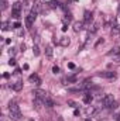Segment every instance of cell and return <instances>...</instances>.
<instances>
[{"mask_svg": "<svg viewBox=\"0 0 120 121\" xmlns=\"http://www.w3.org/2000/svg\"><path fill=\"white\" fill-rule=\"evenodd\" d=\"M52 54H54L52 47H47V48H45V55H47L48 58H51V56H52Z\"/></svg>", "mask_w": 120, "mask_h": 121, "instance_id": "16", "label": "cell"}, {"mask_svg": "<svg viewBox=\"0 0 120 121\" xmlns=\"http://www.w3.org/2000/svg\"><path fill=\"white\" fill-rule=\"evenodd\" d=\"M41 103H42V104H44L45 107H52V106H54V100H52V99H51L50 96H48L47 99H44V100H42Z\"/></svg>", "mask_w": 120, "mask_h": 121, "instance_id": "9", "label": "cell"}, {"mask_svg": "<svg viewBox=\"0 0 120 121\" xmlns=\"http://www.w3.org/2000/svg\"><path fill=\"white\" fill-rule=\"evenodd\" d=\"M61 30H62V31H66V30H68V27H66V24H64V26H62V28H61Z\"/></svg>", "mask_w": 120, "mask_h": 121, "instance_id": "31", "label": "cell"}, {"mask_svg": "<svg viewBox=\"0 0 120 121\" xmlns=\"http://www.w3.org/2000/svg\"><path fill=\"white\" fill-rule=\"evenodd\" d=\"M28 80H30V82L32 83V85H37V86H38V85L41 83V79H40V76H38L37 73H34V75H31L30 78H28Z\"/></svg>", "mask_w": 120, "mask_h": 121, "instance_id": "7", "label": "cell"}, {"mask_svg": "<svg viewBox=\"0 0 120 121\" xmlns=\"http://www.w3.org/2000/svg\"><path fill=\"white\" fill-rule=\"evenodd\" d=\"M93 100V97H92V94L90 93H85V96H83V101L86 103V104H89L90 101Z\"/></svg>", "mask_w": 120, "mask_h": 121, "instance_id": "14", "label": "cell"}, {"mask_svg": "<svg viewBox=\"0 0 120 121\" xmlns=\"http://www.w3.org/2000/svg\"><path fill=\"white\" fill-rule=\"evenodd\" d=\"M1 30L3 31L9 30V23H7V21H3V23H1Z\"/></svg>", "mask_w": 120, "mask_h": 121, "instance_id": "21", "label": "cell"}, {"mask_svg": "<svg viewBox=\"0 0 120 121\" xmlns=\"http://www.w3.org/2000/svg\"><path fill=\"white\" fill-rule=\"evenodd\" d=\"M117 107H119V103H117V101H113V104H112L109 108H110V110H116Z\"/></svg>", "mask_w": 120, "mask_h": 121, "instance_id": "23", "label": "cell"}, {"mask_svg": "<svg viewBox=\"0 0 120 121\" xmlns=\"http://www.w3.org/2000/svg\"><path fill=\"white\" fill-rule=\"evenodd\" d=\"M107 55L109 56H117V55H120V47H115L113 49H110L107 52Z\"/></svg>", "mask_w": 120, "mask_h": 121, "instance_id": "10", "label": "cell"}, {"mask_svg": "<svg viewBox=\"0 0 120 121\" xmlns=\"http://www.w3.org/2000/svg\"><path fill=\"white\" fill-rule=\"evenodd\" d=\"M17 35H24V31L21 30V28H18L17 30Z\"/></svg>", "mask_w": 120, "mask_h": 121, "instance_id": "27", "label": "cell"}, {"mask_svg": "<svg viewBox=\"0 0 120 121\" xmlns=\"http://www.w3.org/2000/svg\"><path fill=\"white\" fill-rule=\"evenodd\" d=\"M116 120H117V121H120V114H117V116H116Z\"/></svg>", "mask_w": 120, "mask_h": 121, "instance_id": "33", "label": "cell"}, {"mask_svg": "<svg viewBox=\"0 0 120 121\" xmlns=\"http://www.w3.org/2000/svg\"><path fill=\"white\" fill-rule=\"evenodd\" d=\"M21 9H23V6H21V3L20 1H16L14 4H13V17L14 18H18L20 16H21Z\"/></svg>", "mask_w": 120, "mask_h": 121, "instance_id": "2", "label": "cell"}, {"mask_svg": "<svg viewBox=\"0 0 120 121\" xmlns=\"http://www.w3.org/2000/svg\"><path fill=\"white\" fill-rule=\"evenodd\" d=\"M92 20H93V14H92V11H85V17H83V21H85L86 24H89Z\"/></svg>", "mask_w": 120, "mask_h": 121, "instance_id": "11", "label": "cell"}, {"mask_svg": "<svg viewBox=\"0 0 120 121\" xmlns=\"http://www.w3.org/2000/svg\"><path fill=\"white\" fill-rule=\"evenodd\" d=\"M13 28H14V30H18V28H21V24L17 21V23H14V24H13Z\"/></svg>", "mask_w": 120, "mask_h": 121, "instance_id": "24", "label": "cell"}, {"mask_svg": "<svg viewBox=\"0 0 120 121\" xmlns=\"http://www.w3.org/2000/svg\"><path fill=\"white\" fill-rule=\"evenodd\" d=\"M113 101H115L113 96H112V94H106V96H103V99H102V106H103V107H110V106L113 104Z\"/></svg>", "mask_w": 120, "mask_h": 121, "instance_id": "4", "label": "cell"}, {"mask_svg": "<svg viewBox=\"0 0 120 121\" xmlns=\"http://www.w3.org/2000/svg\"><path fill=\"white\" fill-rule=\"evenodd\" d=\"M112 34H113V35L120 34V24H115V26H113V28H112Z\"/></svg>", "mask_w": 120, "mask_h": 121, "instance_id": "15", "label": "cell"}, {"mask_svg": "<svg viewBox=\"0 0 120 121\" xmlns=\"http://www.w3.org/2000/svg\"><path fill=\"white\" fill-rule=\"evenodd\" d=\"M32 52H34V55H35V56H38V55H40V49H38V47H37V45H34Z\"/></svg>", "mask_w": 120, "mask_h": 121, "instance_id": "22", "label": "cell"}, {"mask_svg": "<svg viewBox=\"0 0 120 121\" xmlns=\"http://www.w3.org/2000/svg\"><path fill=\"white\" fill-rule=\"evenodd\" d=\"M74 114H75V116H79V110H78V108H76V110H75V111H74Z\"/></svg>", "mask_w": 120, "mask_h": 121, "instance_id": "32", "label": "cell"}, {"mask_svg": "<svg viewBox=\"0 0 120 121\" xmlns=\"http://www.w3.org/2000/svg\"><path fill=\"white\" fill-rule=\"evenodd\" d=\"M68 80H69V82H76V78L72 76V78H68Z\"/></svg>", "mask_w": 120, "mask_h": 121, "instance_id": "29", "label": "cell"}, {"mask_svg": "<svg viewBox=\"0 0 120 121\" xmlns=\"http://www.w3.org/2000/svg\"><path fill=\"white\" fill-rule=\"evenodd\" d=\"M9 111H10V120L13 121H18L21 118V111H20V107L17 106V103H14V101H10V104H9Z\"/></svg>", "mask_w": 120, "mask_h": 121, "instance_id": "1", "label": "cell"}, {"mask_svg": "<svg viewBox=\"0 0 120 121\" xmlns=\"http://www.w3.org/2000/svg\"><path fill=\"white\" fill-rule=\"evenodd\" d=\"M9 65H10V66H14V65H16V59H14V58H11V59L9 60Z\"/></svg>", "mask_w": 120, "mask_h": 121, "instance_id": "25", "label": "cell"}, {"mask_svg": "<svg viewBox=\"0 0 120 121\" xmlns=\"http://www.w3.org/2000/svg\"><path fill=\"white\" fill-rule=\"evenodd\" d=\"M69 42H71V41H69L68 37H62V38L60 39V45H62V47H68Z\"/></svg>", "mask_w": 120, "mask_h": 121, "instance_id": "13", "label": "cell"}, {"mask_svg": "<svg viewBox=\"0 0 120 121\" xmlns=\"http://www.w3.org/2000/svg\"><path fill=\"white\" fill-rule=\"evenodd\" d=\"M71 20H72V16H71L69 13H68V14H65V17H64V23H65V24H66V23L69 24V23H71Z\"/></svg>", "mask_w": 120, "mask_h": 121, "instance_id": "17", "label": "cell"}, {"mask_svg": "<svg viewBox=\"0 0 120 121\" xmlns=\"http://www.w3.org/2000/svg\"><path fill=\"white\" fill-rule=\"evenodd\" d=\"M68 68H69V69H75V65H74L72 62H69V63H68Z\"/></svg>", "mask_w": 120, "mask_h": 121, "instance_id": "28", "label": "cell"}, {"mask_svg": "<svg viewBox=\"0 0 120 121\" xmlns=\"http://www.w3.org/2000/svg\"><path fill=\"white\" fill-rule=\"evenodd\" d=\"M102 42H103V38H100V39H99V41L95 44V47H97V45H99V44H102Z\"/></svg>", "mask_w": 120, "mask_h": 121, "instance_id": "30", "label": "cell"}, {"mask_svg": "<svg viewBox=\"0 0 120 121\" xmlns=\"http://www.w3.org/2000/svg\"><path fill=\"white\" fill-rule=\"evenodd\" d=\"M34 94H35V99H38V100H44V99H47L48 97V93L45 90H41V89H37V90H34Z\"/></svg>", "mask_w": 120, "mask_h": 121, "instance_id": "5", "label": "cell"}, {"mask_svg": "<svg viewBox=\"0 0 120 121\" xmlns=\"http://www.w3.org/2000/svg\"><path fill=\"white\" fill-rule=\"evenodd\" d=\"M97 30H99V23H95L92 26V28H89V32H96Z\"/></svg>", "mask_w": 120, "mask_h": 121, "instance_id": "18", "label": "cell"}, {"mask_svg": "<svg viewBox=\"0 0 120 121\" xmlns=\"http://www.w3.org/2000/svg\"><path fill=\"white\" fill-rule=\"evenodd\" d=\"M52 72H54V73L57 75V73L60 72V68H58V66H54V68H52Z\"/></svg>", "mask_w": 120, "mask_h": 121, "instance_id": "26", "label": "cell"}, {"mask_svg": "<svg viewBox=\"0 0 120 121\" xmlns=\"http://www.w3.org/2000/svg\"><path fill=\"white\" fill-rule=\"evenodd\" d=\"M82 28H83V23H81V21H76V23L74 24V31H75V32H79Z\"/></svg>", "mask_w": 120, "mask_h": 121, "instance_id": "12", "label": "cell"}, {"mask_svg": "<svg viewBox=\"0 0 120 121\" xmlns=\"http://www.w3.org/2000/svg\"><path fill=\"white\" fill-rule=\"evenodd\" d=\"M0 4H1V6H0V9H1V10H6L9 3H7V0H0Z\"/></svg>", "mask_w": 120, "mask_h": 121, "instance_id": "19", "label": "cell"}, {"mask_svg": "<svg viewBox=\"0 0 120 121\" xmlns=\"http://www.w3.org/2000/svg\"><path fill=\"white\" fill-rule=\"evenodd\" d=\"M13 90H16V91H20L21 89H23V82L21 80H18V82H16V83H13L11 86H10Z\"/></svg>", "mask_w": 120, "mask_h": 121, "instance_id": "8", "label": "cell"}, {"mask_svg": "<svg viewBox=\"0 0 120 121\" xmlns=\"http://www.w3.org/2000/svg\"><path fill=\"white\" fill-rule=\"evenodd\" d=\"M86 121H92V120H90V118H86Z\"/></svg>", "mask_w": 120, "mask_h": 121, "instance_id": "34", "label": "cell"}, {"mask_svg": "<svg viewBox=\"0 0 120 121\" xmlns=\"http://www.w3.org/2000/svg\"><path fill=\"white\" fill-rule=\"evenodd\" d=\"M37 14H38V13H37L35 10H31L30 11V14L26 17V26H27V27H31V26H32V23H34L35 18H37Z\"/></svg>", "mask_w": 120, "mask_h": 121, "instance_id": "3", "label": "cell"}, {"mask_svg": "<svg viewBox=\"0 0 120 121\" xmlns=\"http://www.w3.org/2000/svg\"><path fill=\"white\" fill-rule=\"evenodd\" d=\"M97 76H102V78H106V79H115V78H116V72L107 70V72H102V73H97Z\"/></svg>", "mask_w": 120, "mask_h": 121, "instance_id": "6", "label": "cell"}, {"mask_svg": "<svg viewBox=\"0 0 120 121\" xmlns=\"http://www.w3.org/2000/svg\"><path fill=\"white\" fill-rule=\"evenodd\" d=\"M48 4H50V7H51V9H55V7H58V1H57V0H51Z\"/></svg>", "mask_w": 120, "mask_h": 121, "instance_id": "20", "label": "cell"}]
</instances>
